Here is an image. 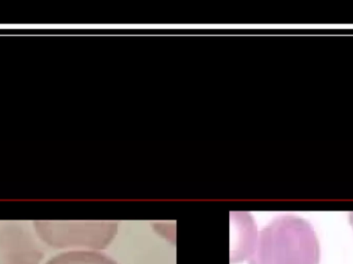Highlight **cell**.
Returning a JSON list of instances; mask_svg holds the SVG:
<instances>
[{"mask_svg":"<svg viewBox=\"0 0 353 264\" xmlns=\"http://www.w3.org/2000/svg\"><path fill=\"white\" fill-rule=\"evenodd\" d=\"M350 222H352L353 226V213H352V215H350Z\"/></svg>","mask_w":353,"mask_h":264,"instance_id":"5b68a950","label":"cell"},{"mask_svg":"<svg viewBox=\"0 0 353 264\" xmlns=\"http://www.w3.org/2000/svg\"><path fill=\"white\" fill-rule=\"evenodd\" d=\"M321 245L310 223L296 216L274 220L261 232L250 264H319Z\"/></svg>","mask_w":353,"mask_h":264,"instance_id":"6da1fadb","label":"cell"},{"mask_svg":"<svg viewBox=\"0 0 353 264\" xmlns=\"http://www.w3.org/2000/svg\"><path fill=\"white\" fill-rule=\"evenodd\" d=\"M47 264H118L97 251H70L54 257Z\"/></svg>","mask_w":353,"mask_h":264,"instance_id":"277c9868","label":"cell"},{"mask_svg":"<svg viewBox=\"0 0 353 264\" xmlns=\"http://www.w3.org/2000/svg\"><path fill=\"white\" fill-rule=\"evenodd\" d=\"M43 253L28 230L0 222V264H39Z\"/></svg>","mask_w":353,"mask_h":264,"instance_id":"3957f363","label":"cell"},{"mask_svg":"<svg viewBox=\"0 0 353 264\" xmlns=\"http://www.w3.org/2000/svg\"><path fill=\"white\" fill-rule=\"evenodd\" d=\"M37 234L53 247L86 246L103 249L116 234L113 224H80L37 222Z\"/></svg>","mask_w":353,"mask_h":264,"instance_id":"7a4b0ae2","label":"cell"}]
</instances>
